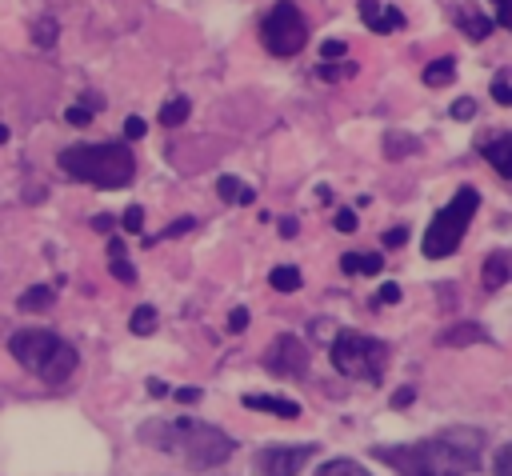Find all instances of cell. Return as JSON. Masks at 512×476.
<instances>
[{
	"instance_id": "obj_1",
	"label": "cell",
	"mask_w": 512,
	"mask_h": 476,
	"mask_svg": "<svg viewBox=\"0 0 512 476\" xmlns=\"http://www.w3.org/2000/svg\"><path fill=\"white\" fill-rule=\"evenodd\" d=\"M372 456L400 476H464L480 464V432H440L416 444H376Z\"/></svg>"
},
{
	"instance_id": "obj_2",
	"label": "cell",
	"mask_w": 512,
	"mask_h": 476,
	"mask_svg": "<svg viewBox=\"0 0 512 476\" xmlns=\"http://www.w3.org/2000/svg\"><path fill=\"white\" fill-rule=\"evenodd\" d=\"M140 440H148L152 448L168 452V456H180L184 464L192 468H220L236 444L228 432H220L216 424H204V420H192V416H176V420H148L140 428Z\"/></svg>"
},
{
	"instance_id": "obj_3",
	"label": "cell",
	"mask_w": 512,
	"mask_h": 476,
	"mask_svg": "<svg viewBox=\"0 0 512 476\" xmlns=\"http://www.w3.org/2000/svg\"><path fill=\"white\" fill-rule=\"evenodd\" d=\"M60 172L96 188H124L136 176V160L128 152V144H72L56 156Z\"/></svg>"
},
{
	"instance_id": "obj_4",
	"label": "cell",
	"mask_w": 512,
	"mask_h": 476,
	"mask_svg": "<svg viewBox=\"0 0 512 476\" xmlns=\"http://www.w3.org/2000/svg\"><path fill=\"white\" fill-rule=\"evenodd\" d=\"M8 352H12L32 376H40V380H48V384H64V380L76 372V364H80L76 348H72L64 336L48 332V328H20V332H12V336H8Z\"/></svg>"
},
{
	"instance_id": "obj_5",
	"label": "cell",
	"mask_w": 512,
	"mask_h": 476,
	"mask_svg": "<svg viewBox=\"0 0 512 476\" xmlns=\"http://www.w3.org/2000/svg\"><path fill=\"white\" fill-rule=\"evenodd\" d=\"M476 208H480V192H476V188H460V192L432 216V224H428V232H424V256H428V260L452 256L456 244L464 240L468 220H472Z\"/></svg>"
},
{
	"instance_id": "obj_6",
	"label": "cell",
	"mask_w": 512,
	"mask_h": 476,
	"mask_svg": "<svg viewBox=\"0 0 512 476\" xmlns=\"http://www.w3.org/2000/svg\"><path fill=\"white\" fill-rule=\"evenodd\" d=\"M332 364H336V372H344L352 380L376 384L384 376L388 348H384V340L348 328V332H336V340H332Z\"/></svg>"
},
{
	"instance_id": "obj_7",
	"label": "cell",
	"mask_w": 512,
	"mask_h": 476,
	"mask_svg": "<svg viewBox=\"0 0 512 476\" xmlns=\"http://www.w3.org/2000/svg\"><path fill=\"white\" fill-rule=\"evenodd\" d=\"M260 40H264V48H268L272 56H296V52H304V44H308V24H304L300 8H296L292 0L272 4V12H268L264 24H260Z\"/></svg>"
},
{
	"instance_id": "obj_8",
	"label": "cell",
	"mask_w": 512,
	"mask_h": 476,
	"mask_svg": "<svg viewBox=\"0 0 512 476\" xmlns=\"http://www.w3.org/2000/svg\"><path fill=\"white\" fill-rule=\"evenodd\" d=\"M312 456H316V444H272L252 456V472L256 476H296Z\"/></svg>"
},
{
	"instance_id": "obj_9",
	"label": "cell",
	"mask_w": 512,
	"mask_h": 476,
	"mask_svg": "<svg viewBox=\"0 0 512 476\" xmlns=\"http://www.w3.org/2000/svg\"><path fill=\"white\" fill-rule=\"evenodd\" d=\"M264 368L272 372V376H304L308 372V348L296 340V336H276L272 344H268V352H264Z\"/></svg>"
},
{
	"instance_id": "obj_10",
	"label": "cell",
	"mask_w": 512,
	"mask_h": 476,
	"mask_svg": "<svg viewBox=\"0 0 512 476\" xmlns=\"http://www.w3.org/2000/svg\"><path fill=\"white\" fill-rule=\"evenodd\" d=\"M356 8H360L364 24H368L372 32H396V28H404V12H400V8H388V4H380V0H360Z\"/></svg>"
},
{
	"instance_id": "obj_11",
	"label": "cell",
	"mask_w": 512,
	"mask_h": 476,
	"mask_svg": "<svg viewBox=\"0 0 512 476\" xmlns=\"http://www.w3.org/2000/svg\"><path fill=\"white\" fill-rule=\"evenodd\" d=\"M244 408H252V412H272V416H280V420H296V416H300V404H296V400H288V396H264V392H248V396H244Z\"/></svg>"
},
{
	"instance_id": "obj_12",
	"label": "cell",
	"mask_w": 512,
	"mask_h": 476,
	"mask_svg": "<svg viewBox=\"0 0 512 476\" xmlns=\"http://www.w3.org/2000/svg\"><path fill=\"white\" fill-rule=\"evenodd\" d=\"M508 276H512V252H492L488 260H484V288L488 292H496V288H504L508 284Z\"/></svg>"
},
{
	"instance_id": "obj_13",
	"label": "cell",
	"mask_w": 512,
	"mask_h": 476,
	"mask_svg": "<svg viewBox=\"0 0 512 476\" xmlns=\"http://www.w3.org/2000/svg\"><path fill=\"white\" fill-rule=\"evenodd\" d=\"M484 156H488V164H492L504 180H512V132L488 140V144H484Z\"/></svg>"
},
{
	"instance_id": "obj_14",
	"label": "cell",
	"mask_w": 512,
	"mask_h": 476,
	"mask_svg": "<svg viewBox=\"0 0 512 476\" xmlns=\"http://www.w3.org/2000/svg\"><path fill=\"white\" fill-rule=\"evenodd\" d=\"M380 268H384V256H380V252H344V256H340V272H344V276H356V272L372 276V272H380Z\"/></svg>"
},
{
	"instance_id": "obj_15",
	"label": "cell",
	"mask_w": 512,
	"mask_h": 476,
	"mask_svg": "<svg viewBox=\"0 0 512 476\" xmlns=\"http://www.w3.org/2000/svg\"><path fill=\"white\" fill-rule=\"evenodd\" d=\"M216 192H220L224 204H252L256 200V188H248L240 176H220L216 180Z\"/></svg>"
},
{
	"instance_id": "obj_16",
	"label": "cell",
	"mask_w": 512,
	"mask_h": 476,
	"mask_svg": "<svg viewBox=\"0 0 512 476\" xmlns=\"http://www.w3.org/2000/svg\"><path fill=\"white\" fill-rule=\"evenodd\" d=\"M108 268H112V276L120 284H136V268L128 264V252H124L120 240H108Z\"/></svg>"
},
{
	"instance_id": "obj_17",
	"label": "cell",
	"mask_w": 512,
	"mask_h": 476,
	"mask_svg": "<svg viewBox=\"0 0 512 476\" xmlns=\"http://www.w3.org/2000/svg\"><path fill=\"white\" fill-rule=\"evenodd\" d=\"M488 340V332L480 328V324H456V328H448L444 336H440V344L444 348H460V344H484Z\"/></svg>"
},
{
	"instance_id": "obj_18",
	"label": "cell",
	"mask_w": 512,
	"mask_h": 476,
	"mask_svg": "<svg viewBox=\"0 0 512 476\" xmlns=\"http://www.w3.org/2000/svg\"><path fill=\"white\" fill-rule=\"evenodd\" d=\"M456 24H460V32H464L468 40H484V36L492 32V20L480 16V12H472V8H464V12L456 16Z\"/></svg>"
},
{
	"instance_id": "obj_19",
	"label": "cell",
	"mask_w": 512,
	"mask_h": 476,
	"mask_svg": "<svg viewBox=\"0 0 512 476\" xmlns=\"http://www.w3.org/2000/svg\"><path fill=\"white\" fill-rule=\"evenodd\" d=\"M452 76H456V60L452 56H440V60H432L424 68V84L428 88H444V84H452Z\"/></svg>"
},
{
	"instance_id": "obj_20",
	"label": "cell",
	"mask_w": 512,
	"mask_h": 476,
	"mask_svg": "<svg viewBox=\"0 0 512 476\" xmlns=\"http://www.w3.org/2000/svg\"><path fill=\"white\" fill-rule=\"evenodd\" d=\"M188 112H192V104H188L184 96H176V100H168V104L160 108V124L176 128V124H184V120H188Z\"/></svg>"
},
{
	"instance_id": "obj_21",
	"label": "cell",
	"mask_w": 512,
	"mask_h": 476,
	"mask_svg": "<svg viewBox=\"0 0 512 476\" xmlns=\"http://www.w3.org/2000/svg\"><path fill=\"white\" fill-rule=\"evenodd\" d=\"M416 148H420L416 136H404V132H388V136H384V152H388L392 160H400L404 152H416Z\"/></svg>"
},
{
	"instance_id": "obj_22",
	"label": "cell",
	"mask_w": 512,
	"mask_h": 476,
	"mask_svg": "<svg viewBox=\"0 0 512 476\" xmlns=\"http://www.w3.org/2000/svg\"><path fill=\"white\" fill-rule=\"evenodd\" d=\"M24 312H36V308H48L52 304V288L48 284H36V288H28V292H20V300H16Z\"/></svg>"
},
{
	"instance_id": "obj_23",
	"label": "cell",
	"mask_w": 512,
	"mask_h": 476,
	"mask_svg": "<svg viewBox=\"0 0 512 476\" xmlns=\"http://www.w3.org/2000/svg\"><path fill=\"white\" fill-rule=\"evenodd\" d=\"M268 284H272L276 292H292V288L300 284V272H296L292 264H280V268H272V272H268Z\"/></svg>"
},
{
	"instance_id": "obj_24",
	"label": "cell",
	"mask_w": 512,
	"mask_h": 476,
	"mask_svg": "<svg viewBox=\"0 0 512 476\" xmlns=\"http://www.w3.org/2000/svg\"><path fill=\"white\" fill-rule=\"evenodd\" d=\"M128 328H132L136 336H148V332H156V308H148V304H140V308L132 312V320H128Z\"/></svg>"
},
{
	"instance_id": "obj_25",
	"label": "cell",
	"mask_w": 512,
	"mask_h": 476,
	"mask_svg": "<svg viewBox=\"0 0 512 476\" xmlns=\"http://www.w3.org/2000/svg\"><path fill=\"white\" fill-rule=\"evenodd\" d=\"M316 476H368V472L356 460H328V464L316 468Z\"/></svg>"
},
{
	"instance_id": "obj_26",
	"label": "cell",
	"mask_w": 512,
	"mask_h": 476,
	"mask_svg": "<svg viewBox=\"0 0 512 476\" xmlns=\"http://www.w3.org/2000/svg\"><path fill=\"white\" fill-rule=\"evenodd\" d=\"M32 40H36L40 48L56 44V20H52V16H40V20H36V28H32Z\"/></svg>"
},
{
	"instance_id": "obj_27",
	"label": "cell",
	"mask_w": 512,
	"mask_h": 476,
	"mask_svg": "<svg viewBox=\"0 0 512 476\" xmlns=\"http://www.w3.org/2000/svg\"><path fill=\"white\" fill-rule=\"evenodd\" d=\"M120 224H124L128 232H140V228H144V208H140V204H128L124 216H120Z\"/></svg>"
},
{
	"instance_id": "obj_28",
	"label": "cell",
	"mask_w": 512,
	"mask_h": 476,
	"mask_svg": "<svg viewBox=\"0 0 512 476\" xmlns=\"http://www.w3.org/2000/svg\"><path fill=\"white\" fill-rule=\"evenodd\" d=\"M492 472L496 476H512V444L496 448V460H492Z\"/></svg>"
},
{
	"instance_id": "obj_29",
	"label": "cell",
	"mask_w": 512,
	"mask_h": 476,
	"mask_svg": "<svg viewBox=\"0 0 512 476\" xmlns=\"http://www.w3.org/2000/svg\"><path fill=\"white\" fill-rule=\"evenodd\" d=\"M64 120H68V124H76V128H84V124H92V108H84V104H72V108L64 112Z\"/></svg>"
},
{
	"instance_id": "obj_30",
	"label": "cell",
	"mask_w": 512,
	"mask_h": 476,
	"mask_svg": "<svg viewBox=\"0 0 512 476\" xmlns=\"http://www.w3.org/2000/svg\"><path fill=\"white\" fill-rule=\"evenodd\" d=\"M488 4L496 8V24L512 32V0H488Z\"/></svg>"
},
{
	"instance_id": "obj_31",
	"label": "cell",
	"mask_w": 512,
	"mask_h": 476,
	"mask_svg": "<svg viewBox=\"0 0 512 476\" xmlns=\"http://www.w3.org/2000/svg\"><path fill=\"white\" fill-rule=\"evenodd\" d=\"M344 52H348L344 40H324V44H320V56H324V60H340Z\"/></svg>"
},
{
	"instance_id": "obj_32",
	"label": "cell",
	"mask_w": 512,
	"mask_h": 476,
	"mask_svg": "<svg viewBox=\"0 0 512 476\" xmlns=\"http://www.w3.org/2000/svg\"><path fill=\"white\" fill-rule=\"evenodd\" d=\"M452 116H456V120H472V116H476V100H468V96L456 100V104H452Z\"/></svg>"
},
{
	"instance_id": "obj_33",
	"label": "cell",
	"mask_w": 512,
	"mask_h": 476,
	"mask_svg": "<svg viewBox=\"0 0 512 476\" xmlns=\"http://www.w3.org/2000/svg\"><path fill=\"white\" fill-rule=\"evenodd\" d=\"M492 96H496V104H512V88H508V80H504V76H496V80H492Z\"/></svg>"
},
{
	"instance_id": "obj_34",
	"label": "cell",
	"mask_w": 512,
	"mask_h": 476,
	"mask_svg": "<svg viewBox=\"0 0 512 476\" xmlns=\"http://www.w3.org/2000/svg\"><path fill=\"white\" fill-rule=\"evenodd\" d=\"M144 128H148V124H144L140 116H128V120H124V136H128V140H140V136H144Z\"/></svg>"
},
{
	"instance_id": "obj_35",
	"label": "cell",
	"mask_w": 512,
	"mask_h": 476,
	"mask_svg": "<svg viewBox=\"0 0 512 476\" xmlns=\"http://www.w3.org/2000/svg\"><path fill=\"white\" fill-rule=\"evenodd\" d=\"M336 228H340V232H356V212H352V208H340V212H336Z\"/></svg>"
},
{
	"instance_id": "obj_36",
	"label": "cell",
	"mask_w": 512,
	"mask_h": 476,
	"mask_svg": "<svg viewBox=\"0 0 512 476\" xmlns=\"http://www.w3.org/2000/svg\"><path fill=\"white\" fill-rule=\"evenodd\" d=\"M228 328H232V332H244V328H248V308H232V312H228Z\"/></svg>"
},
{
	"instance_id": "obj_37",
	"label": "cell",
	"mask_w": 512,
	"mask_h": 476,
	"mask_svg": "<svg viewBox=\"0 0 512 476\" xmlns=\"http://www.w3.org/2000/svg\"><path fill=\"white\" fill-rule=\"evenodd\" d=\"M404 240H408V228H404V224L384 232V248H396V244H404Z\"/></svg>"
},
{
	"instance_id": "obj_38",
	"label": "cell",
	"mask_w": 512,
	"mask_h": 476,
	"mask_svg": "<svg viewBox=\"0 0 512 476\" xmlns=\"http://www.w3.org/2000/svg\"><path fill=\"white\" fill-rule=\"evenodd\" d=\"M400 300V284H384L380 288V304H396Z\"/></svg>"
},
{
	"instance_id": "obj_39",
	"label": "cell",
	"mask_w": 512,
	"mask_h": 476,
	"mask_svg": "<svg viewBox=\"0 0 512 476\" xmlns=\"http://www.w3.org/2000/svg\"><path fill=\"white\" fill-rule=\"evenodd\" d=\"M176 400H180V404H196V400H200V388H180Z\"/></svg>"
},
{
	"instance_id": "obj_40",
	"label": "cell",
	"mask_w": 512,
	"mask_h": 476,
	"mask_svg": "<svg viewBox=\"0 0 512 476\" xmlns=\"http://www.w3.org/2000/svg\"><path fill=\"white\" fill-rule=\"evenodd\" d=\"M92 228H96V232H108V228H112V216H92Z\"/></svg>"
},
{
	"instance_id": "obj_41",
	"label": "cell",
	"mask_w": 512,
	"mask_h": 476,
	"mask_svg": "<svg viewBox=\"0 0 512 476\" xmlns=\"http://www.w3.org/2000/svg\"><path fill=\"white\" fill-rule=\"evenodd\" d=\"M280 236H296V220H280Z\"/></svg>"
},
{
	"instance_id": "obj_42",
	"label": "cell",
	"mask_w": 512,
	"mask_h": 476,
	"mask_svg": "<svg viewBox=\"0 0 512 476\" xmlns=\"http://www.w3.org/2000/svg\"><path fill=\"white\" fill-rule=\"evenodd\" d=\"M408 400H412V392H408V388H400V392L392 396V404H396V408H400V404H408Z\"/></svg>"
},
{
	"instance_id": "obj_43",
	"label": "cell",
	"mask_w": 512,
	"mask_h": 476,
	"mask_svg": "<svg viewBox=\"0 0 512 476\" xmlns=\"http://www.w3.org/2000/svg\"><path fill=\"white\" fill-rule=\"evenodd\" d=\"M4 140H8V128H4V124H0V144H4Z\"/></svg>"
}]
</instances>
